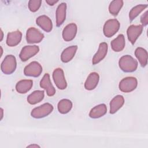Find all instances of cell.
I'll use <instances>...</instances> for the list:
<instances>
[{"mask_svg":"<svg viewBox=\"0 0 148 148\" xmlns=\"http://www.w3.org/2000/svg\"><path fill=\"white\" fill-rule=\"evenodd\" d=\"M120 68L125 72H132L138 68V62L130 55L122 56L119 61Z\"/></svg>","mask_w":148,"mask_h":148,"instance_id":"6da1fadb","label":"cell"},{"mask_svg":"<svg viewBox=\"0 0 148 148\" xmlns=\"http://www.w3.org/2000/svg\"><path fill=\"white\" fill-rule=\"evenodd\" d=\"M17 66L16 57L13 55H7L1 63V69L6 75H10L13 73Z\"/></svg>","mask_w":148,"mask_h":148,"instance_id":"7a4b0ae2","label":"cell"},{"mask_svg":"<svg viewBox=\"0 0 148 148\" xmlns=\"http://www.w3.org/2000/svg\"><path fill=\"white\" fill-rule=\"evenodd\" d=\"M53 110V106L51 104L45 103L33 109L31 112V116L35 119H41L50 114Z\"/></svg>","mask_w":148,"mask_h":148,"instance_id":"3957f363","label":"cell"},{"mask_svg":"<svg viewBox=\"0 0 148 148\" xmlns=\"http://www.w3.org/2000/svg\"><path fill=\"white\" fill-rule=\"evenodd\" d=\"M120 24L116 19H109L107 20L103 27V32L104 35L107 38H110L115 35L119 30Z\"/></svg>","mask_w":148,"mask_h":148,"instance_id":"277c9868","label":"cell"},{"mask_svg":"<svg viewBox=\"0 0 148 148\" xmlns=\"http://www.w3.org/2000/svg\"><path fill=\"white\" fill-rule=\"evenodd\" d=\"M137 85V79L134 77L130 76L123 79L119 83V87L122 92H130L136 88Z\"/></svg>","mask_w":148,"mask_h":148,"instance_id":"5b68a950","label":"cell"},{"mask_svg":"<svg viewBox=\"0 0 148 148\" xmlns=\"http://www.w3.org/2000/svg\"><path fill=\"white\" fill-rule=\"evenodd\" d=\"M44 38V35L34 27L29 28L26 32V40L29 43H38Z\"/></svg>","mask_w":148,"mask_h":148,"instance_id":"8992f818","label":"cell"},{"mask_svg":"<svg viewBox=\"0 0 148 148\" xmlns=\"http://www.w3.org/2000/svg\"><path fill=\"white\" fill-rule=\"evenodd\" d=\"M42 72V67L41 65L36 62L32 61L27 65L24 69V74L27 76L38 77Z\"/></svg>","mask_w":148,"mask_h":148,"instance_id":"52a82bcc","label":"cell"},{"mask_svg":"<svg viewBox=\"0 0 148 148\" xmlns=\"http://www.w3.org/2000/svg\"><path fill=\"white\" fill-rule=\"evenodd\" d=\"M53 79L58 88L64 90L67 87V83L65 78L63 70L60 68H56L53 72Z\"/></svg>","mask_w":148,"mask_h":148,"instance_id":"ba28073f","label":"cell"},{"mask_svg":"<svg viewBox=\"0 0 148 148\" xmlns=\"http://www.w3.org/2000/svg\"><path fill=\"white\" fill-rule=\"evenodd\" d=\"M39 51V47L36 45L25 46L20 53V58L22 61H26L36 55Z\"/></svg>","mask_w":148,"mask_h":148,"instance_id":"9c48e42d","label":"cell"},{"mask_svg":"<svg viewBox=\"0 0 148 148\" xmlns=\"http://www.w3.org/2000/svg\"><path fill=\"white\" fill-rule=\"evenodd\" d=\"M143 31V26L142 25H131L127 30V35L128 40L134 45L139 36L140 35Z\"/></svg>","mask_w":148,"mask_h":148,"instance_id":"30bf717a","label":"cell"},{"mask_svg":"<svg viewBox=\"0 0 148 148\" xmlns=\"http://www.w3.org/2000/svg\"><path fill=\"white\" fill-rule=\"evenodd\" d=\"M77 27L75 23H72L65 27L62 32L63 39L66 42L72 40L76 35Z\"/></svg>","mask_w":148,"mask_h":148,"instance_id":"8fae6325","label":"cell"},{"mask_svg":"<svg viewBox=\"0 0 148 148\" xmlns=\"http://www.w3.org/2000/svg\"><path fill=\"white\" fill-rule=\"evenodd\" d=\"M40 86L46 90L47 95L49 97H52L56 94V89L53 86L50 80V75L47 73L44 75L40 80Z\"/></svg>","mask_w":148,"mask_h":148,"instance_id":"7c38bea8","label":"cell"},{"mask_svg":"<svg viewBox=\"0 0 148 148\" xmlns=\"http://www.w3.org/2000/svg\"><path fill=\"white\" fill-rule=\"evenodd\" d=\"M108 46L106 42H102L99 44L98 51L94 54L92 60L93 65L97 64L106 57L108 53Z\"/></svg>","mask_w":148,"mask_h":148,"instance_id":"4fadbf2b","label":"cell"},{"mask_svg":"<svg viewBox=\"0 0 148 148\" xmlns=\"http://www.w3.org/2000/svg\"><path fill=\"white\" fill-rule=\"evenodd\" d=\"M22 39V33L18 30L9 32L6 38V44L10 47H14L20 43Z\"/></svg>","mask_w":148,"mask_h":148,"instance_id":"5bb4252c","label":"cell"},{"mask_svg":"<svg viewBox=\"0 0 148 148\" xmlns=\"http://www.w3.org/2000/svg\"><path fill=\"white\" fill-rule=\"evenodd\" d=\"M36 23L46 32H50L53 29L52 21L46 15H42L37 17Z\"/></svg>","mask_w":148,"mask_h":148,"instance_id":"9a60e30c","label":"cell"},{"mask_svg":"<svg viewBox=\"0 0 148 148\" xmlns=\"http://www.w3.org/2000/svg\"><path fill=\"white\" fill-rule=\"evenodd\" d=\"M66 4L64 2L60 3L56 10V25L60 27L61 25L66 18Z\"/></svg>","mask_w":148,"mask_h":148,"instance_id":"2e32d148","label":"cell"},{"mask_svg":"<svg viewBox=\"0 0 148 148\" xmlns=\"http://www.w3.org/2000/svg\"><path fill=\"white\" fill-rule=\"evenodd\" d=\"M99 80V76L97 72H91L88 76L85 83L84 88L87 90H92L98 85Z\"/></svg>","mask_w":148,"mask_h":148,"instance_id":"e0dca14e","label":"cell"},{"mask_svg":"<svg viewBox=\"0 0 148 148\" xmlns=\"http://www.w3.org/2000/svg\"><path fill=\"white\" fill-rule=\"evenodd\" d=\"M77 50V46L76 45L71 46L65 49L61 55V61L64 63H66L71 61L74 57Z\"/></svg>","mask_w":148,"mask_h":148,"instance_id":"ac0fdd59","label":"cell"},{"mask_svg":"<svg viewBox=\"0 0 148 148\" xmlns=\"http://www.w3.org/2000/svg\"><path fill=\"white\" fill-rule=\"evenodd\" d=\"M124 98L121 95L115 96L110 102V113L114 114L116 113L124 105Z\"/></svg>","mask_w":148,"mask_h":148,"instance_id":"d6986e66","label":"cell"},{"mask_svg":"<svg viewBox=\"0 0 148 148\" xmlns=\"http://www.w3.org/2000/svg\"><path fill=\"white\" fill-rule=\"evenodd\" d=\"M107 112L105 104L101 103L92 108L89 113V116L92 119H98L103 116Z\"/></svg>","mask_w":148,"mask_h":148,"instance_id":"ffe728a7","label":"cell"},{"mask_svg":"<svg viewBox=\"0 0 148 148\" xmlns=\"http://www.w3.org/2000/svg\"><path fill=\"white\" fill-rule=\"evenodd\" d=\"M33 86L32 80L24 79L18 82L16 85V90L20 94H25L29 91Z\"/></svg>","mask_w":148,"mask_h":148,"instance_id":"44dd1931","label":"cell"},{"mask_svg":"<svg viewBox=\"0 0 148 148\" xmlns=\"http://www.w3.org/2000/svg\"><path fill=\"white\" fill-rule=\"evenodd\" d=\"M125 38L123 34L119 35L117 38L113 39L110 43L112 50L116 52L122 51L125 47Z\"/></svg>","mask_w":148,"mask_h":148,"instance_id":"7402d4cb","label":"cell"},{"mask_svg":"<svg viewBox=\"0 0 148 148\" xmlns=\"http://www.w3.org/2000/svg\"><path fill=\"white\" fill-rule=\"evenodd\" d=\"M45 92L42 90H35L30 94L27 97V101L31 105L36 104L43 100Z\"/></svg>","mask_w":148,"mask_h":148,"instance_id":"603a6c76","label":"cell"},{"mask_svg":"<svg viewBox=\"0 0 148 148\" xmlns=\"http://www.w3.org/2000/svg\"><path fill=\"white\" fill-rule=\"evenodd\" d=\"M135 56L142 67L146 66L147 64V52L145 49L139 47L135 51Z\"/></svg>","mask_w":148,"mask_h":148,"instance_id":"cb8c5ba5","label":"cell"},{"mask_svg":"<svg viewBox=\"0 0 148 148\" xmlns=\"http://www.w3.org/2000/svg\"><path fill=\"white\" fill-rule=\"evenodd\" d=\"M72 108V102L68 99L60 100L57 105L58 112L61 114L68 113Z\"/></svg>","mask_w":148,"mask_h":148,"instance_id":"d4e9b609","label":"cell"},{"mask_svg":"<svg viewBox=\"0 0 148 148\" xmlns=\"http://www.w3.org/2000/svg\"><path fill=\"white\" fill-rule=\"evenodd\" d=\"M123 3L122 0L112 1L109 6V13L113 16H117L123 7Z\"/></svg>","mask_w":148,"mask_h":148,"instance_id":"484cf974","label":"cell"},{"mask_svg":"<svg viewBox=\"0 0 148 148\" xmlns=\"http://www.w3.org/2000/svg\"><path fill=\"white\" fill-rule=\"evenodd\" d=\"M147 4H140L133 7L129 13V18L131 21L134 20L142 12L147 8Z\"/></svg>","mask_w":148,"mask_h":148,"instance_id":"4316f807","label":"cell"},{"mask_svg":"<svg viewBox=\"0 0 148 148\" xmlns=\"http://www.w3.org/2000/svg\"><path fill=\"white\" fill-rule=\"evenodd\" d=\"M41 3L40 0H30L28 2V8L31 12H35L39 9Z\"/></svg>","mask_w":148,"mask_h":148,"instance_id":"83f0119b","label":"cell"},{"mask_svg":"<svg viewBox=\"0 0 148 148\" xmlns=\"http://www.w3.org/2000/svg\"><path fill=\"white\" fill-rule=\"evenodd\" d=\"M148 12L146 10L140 17V23L142 26H146L148 24Z\"/></svg>","mask_w":148,"mask_h":148,"instance_id":"f1b7e54d","label":"cell"},{"mask_svg":"<svg viewBox=\"0 0 148 148\" xmlns=\"http://www.w3.org/2000/svg\"><path fill=\"white\" fill-rule=\"evenodd\" d=\"M58 2V0H46V2L50 6H53Z\"/></svg>","mask_w":148,"mask_h":148,"instance_id":"f546056e","label":"cell"},{"mask_svg":"<svg viewBox=\"0 0 148 148\" xmlns=\"http://www.w3.org/2000/svg\"><path fill=\"white\" fill-rule=\"evenodd\" d=\"M27 147H40L39 146L36 144H33V145H30L27 146Z\"/></svg>","mask_w":148,"mask_h":148,"instance_id":"4dcf8cb0","label":"cell"},{"mask_svg":"<svg viewBox=\"0 0 148 148\" xmlns=\"http://www.w3.org/2000/svg\"><path fill=\"white\" fill-rule=\"evenodd\" d=\"M1 120L3 118V110L2 108H1Z\"/></svg>","mask_w":148,"mask_h":148,"instance_id":"1f68e13d","label":"cell"},{"mask_svg":"<svg viewBox=\"0 0 148 148\" xmlns=\"http://www.w3.org/2000/svg\"><path fill=\"white\" fill-rule=\"evenodd\" d=\"M1 36L0 41H2V39H3V31H2V29H1Z\"/></svg>","mask_w":148,"mask_h":148,"instance_id":"d6a6232c","label":"cell"},{"mask_svg":"<svg viewBox=\"0 0 148 148\" xmlns=\"http://www.w3.org/2000/svg\"><path fill=\"white\" fill-rule=\"evenodd\" d=\"M1 56H2V53H3V50H2V47H1Z\"/></svg>","mask_w":148,"mask_h":148,"instance_id":"836d02e7","label":"cell"}]
</instances>
